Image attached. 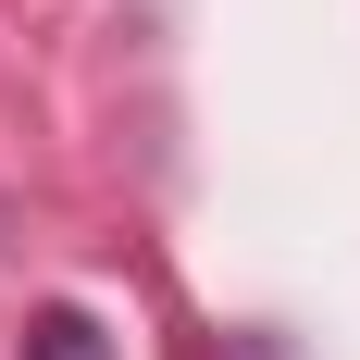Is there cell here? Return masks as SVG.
<instances>
[{
  "mask_svg": "<svg viewBox=\"0 0 360 360\" xmlns=\"http://www.w3.org/2000/svg\"><path fill=\"white\" fill-rule=\"evenodd\" d=\"M25 360H112V335L87 323L75 298H50V311H37V323H25Z\"/></svg>",
  "mask_w": 360,
  "mask_h": 360,
  "instance_id": "6da1fadb",
  "label": "cell"
}]
</instances>
